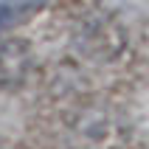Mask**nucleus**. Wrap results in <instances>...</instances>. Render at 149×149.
<instances>
[{"mask_svg":"<svg viewBox=\"0 0 149 149\" xmlns=\"http://www.w3.org/2000/svg\"><path fill=\"white\" fill-rule=\"evenodd\" d=\"M31 68V48L25 40L0 42V90H17Z\"/></svg>","mask_w":149,"mask_h":149,"instance_id":"obj_1","label":"nucleus"},{"mask_svg":"<svg viewBox=\"0 0 149 149\" xmlns=\"http://www.w3.org/2000/svg\"><path fill=\"white\" fill-rule=\"evenodd\" d=\"M25 11H31V6L17 3V0H8V3H3V0H0V28L17 25V20H20Z\"/></svg>","mask_w":149,"mask_h":149,"instance_id":"obj_2","label":"nucleus"},{"mask_svg":"<svg viewBox=\"0 0 149 149\" xmlns=\"http://www.w3.org/2000/svg\"><path fill=\"white\" fill-rule=\"evenodd\" d=\"M0 149H14V146H11V143H3V141H0Z\"/></svg>","mask_w":149,"mask_h":149,"instance_id":"obj_3","label":"nucleus"}]
</instances>
